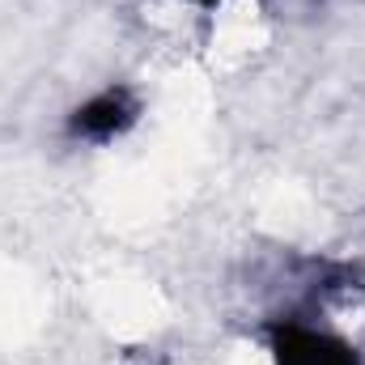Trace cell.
I'll return each instance as SVG.
<instances>
[{"label":"cell","mask_w":365,"mask_h":365,"mask_svg":"<svg viewBox=\"0 0 365 365\" xmlns=\"http://www.w3.org/2000/svg\"><path fill=\"white\" fill-rule=\"evenodd\" d=\"M136 115H140V106H136L132 90L110 86V90L93 93L90 102H81V106L68 115V136L90 140V145H106V140L123 136V132L136 123Z\"/></svg>","instance_id":"cell-2"},{"label":"cell","mask_w":365,"mask_h":365,"mask_svg":"<svg viewBox=\"0 0 365 365\" xmlns=\"http://www.w3.org/2000/svg\"><path fill=\"white\" fill-rule=\"evenodd\" d=\"M195 4H204V9H212V4H221V0H195Z\"/></svg>","instance_id":"cell-3"},{"label":"cell","mask_w":365,"mask_h":365,"mask_svg":"<svg viewBox=\"0 0 365 365\" xmlns=\"http://www.w3.org/2000/svg\"><path fill=\"white\" fill-rule=\"evenodd\" d=\"M272 357L276 365H361L353 344L297 319H284L272 327Z\"/></svg>","instance_id":"cell-1"}]
</instances>
